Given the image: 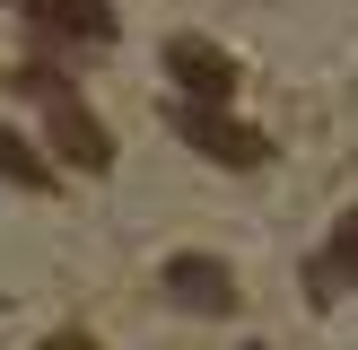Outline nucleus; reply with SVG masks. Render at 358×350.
I'll return each instance as SVG.
<instances>
[{
    "label": "nucleus",
    "mask_w": 358,
    "mask_h": 350,
    "mask_svg": "<svg viewBox=\"0 0 358 350\" xmlns=\"http://www.w3.org/2000/svg\"><path fill=\"white\" fill-rule=\"evenodd\" d=\"M175 132H184L201 158H219V167H262V158H271V140H262L254 122L219 114V105H175Z\"/></svg>",
    "instance_id": "1"
},
{
    "label": "nucleus",
    "mask_w": 358,
    "mask_h": 350,
    "mask_svg": "<svg viewBox=\"0 0 358 350\" xmlns=\"http://www.w3.org/2000/svg\"><path fill=\"white\" fill-rule=\"evenodd\" d=\"M166 79L184 88V105H219V114H227V97H236V62H227L210 35H175L166 44Z\"/></svg>",
    "instance_id": "2"
},
{
    "label": "nucleus",
    "mask_w": 358,
    "mask_h": 350,
    "mask_svg": "<svg viewBox=\"0 0 358 350\" xmlns=\"http://www.w3.org/2000/svg\"><path fill=\"white\" fill-rule=\"evenodd\" d=\"M157 289L184 315H236V272H227L219 254H175L166 272H157Z\"/></svg>",
    "instance_id": "3"
},
{
    "label": "nucleus",
    "mask_w": 358,
    "mask_h": 350,
    "mask_svg": "<svg viewBox=\"0 0 358 350\" xmlns=\"http://www.w3.org/2000/svg\"><path fill=\"white\" fill-rule=\"evenodd\" d=\"M52 149H62V167H79V175H105V167H114V132H105L79 97L52 105Z\"/></svg>",
    "instance_id": "4"
},
{
    "label": "nucleus",
    "mask_w": 358,
    "mask_h": 350,
    "mask_svg": "<svg viewBox=\"0 0 358 350\" xmlns=\"http://www.w3.org/2000/svg\"><path fill=\"white\" fill-rule=\"evenodd\" d=\"M341 289H358V202L332 219V245L315 262V298H341Z\"/></svg>",
    "instance_id": "5"
},
{
    "label": "nucleus",
    "mask_w": 358,
    "mask_h": 350,
    "mask_svg": "<svg viewBox=\"0 0 358 350\" xmlns=\"http://www.w3.org/2000/svg\"><path fill=\"white\" fill-rule=\"evenodd\" d=\"M27 18H44V27H62V35H114V0H27Z\"/></svg>",
    "instance_id": "6"
},
{
    "label": "nucleus",
    "mask_w": 358,
    "mask_h": 350,
    "mask_svg": "<svg viewBox=\"0 0 358 350\" xmlns=\"http://www.w3.org/2000/svg\"><path fill=\"white\" fill-rule=\"evenodd\" d=\"M0 175H9V184H27V192H44V184H52V167H44V158H35L17 132H9V122H0Z\"/></svg>",
    "instance_id": "7"
},
{
    "label": "nucleus",
    "mask_w": 358,
    "mask_h": 350,
    "mask_svg": "<svg viewBox=\"0 0 358 350\" xmlns=\"http://www.w3.org/2000/svg\"><path fill=\"white\" fill-rule=\"evenodd\" d=\"M35 350H96V342H87V332H44Z\"/></svg>",
    "instance_id": "8"
}]
</instances>
